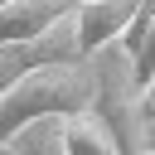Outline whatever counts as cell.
Listing matches in <instances>:
<instances>
[{
  "label": "cell",
  "instance_id": "6da1fadb",
  "mask_svg": "<svg viewBox=\"0 0 155 155\" xmlns=\"http://www.w3.org/2000/svg\"><path fill=\"white\" fill-rule=\"evenodd\" d=\"M102 68L92 58L78 63H39L0 97V145H15L34 121H63L73 111H97Z\"/></svg>",
  "mask_w": 155,
  "mask_h": 155
},
{
  "label": "cell",
  "instance_id": "7a4b0ae2",
  "mask_svg": "<svg viewBox=\"0 0 155 155\" xmlns=\"http://www.w3.org/2000/svg\"><path fill=\"white\" fill-rule=\"evenodd\" d=\"M140 0H78V48L82 58H97L102 48L121 44L136 24Z\"/></svg>",
  "mask_w": 155,
  "mask_h": 155
},
{
  "label": "cell",
  "instance_id": "3957f363",
  "mask_svg": "<svg viewBox=\"0 0 155 155\" xmlns=\"http://www.w3.org/2000/svg\"><path fill=\"white\" fill-rule=\"evenodd\" d=\"M78 0H5L0 5V48L5 44H29L44 39L58 19H68Z\"/></svg>",
  "mask_w": 155,
  "mask_h": 155
},
{
  "label": "cell",
  "instance_id": "277c9868",
  "mask_svg": "<svg viewBox=\"0 0 155 155\" xmlns=\"http://www.w3.org/2000/svg\"><path fill=\"white\" fill-rule=\"evenodd\" d=\"M58 140H63L68 155H121L111 126H107L97 111H73V116H63V121H58Z\"/></svg>",
  "mask_w": 155,
  "mask_h": 155
},
{
  "label": "cell",
  "instance_id": "5b68a950",
  "mask_svg": "<svg viewBox=\"0 0 155 155\" xmlns=\"http://www.w3.org/2000/svg\"><path fill=\"white\" fill-rule=\"evenodd\" d=\"M19 155H68L63 150V140H58V131L48 126V121H34L29 131H19Z\"/></svg>",
  "mask_w": 155,
  "mask_h": 155
},
{
  "label": "cell",
  "instance_id": "8992f818",
  "mask_svg": "<svg viewBox=\"0 0 155 155\" xmlns=\"http://www.w3.org/2000/svg\"><path fill=\"white\" fill-rule=\"evenodd\" d=\"M131 78H136V87H145L155 78V19L145 24V34H140V44L131 53Z\"/></svg>",
  "mask_w": 155,
  "mask_h": 155
},
{
  "label": "cell",
  "instance_id": "52a82bcc",
  "mask_svg": "<svg viewBox=\"0 0 155 155\" xmlns=\"http://www.w3.org/2000/svg\"><path fill=\"white\" fill-rule=\"evenodd\" d=\"M136 102H140V121H145V126H155V78L140 87V97H136Z\"/></svg>",
  "mask_w": 155,
  "mask_h": 155
},
{
  "label": "cell",
  "instance_id": "ba28073f",
  "mask_svg": "<svg viewBox=\"0 0 155 155\" xmlns=\"http://www.w3.org/2000/svg\"><path fill=\"white\" fill-rule=\"evenodd\" d=\"M140 155H155V145H150V150H140Z\"/></svg>",
  "mask_w": 155,
  "mask_h": 155
},
{
  "label": "cell",
  "instance_id": "9c48e42d",
  "mask_svg": "<svg viewBox=\"0 0 155 155\" xmlns=\"http://www.w3.org/2000/svg\"><path fill=\"white\" fill-rule=\"evenodd\" d=\"M0 155H10V145H0Z\"/></svg>",
  "mask_w": 155,
  "mask_h": 155
},
{
  "label": "cell",
  "instance_id": "30bf717a",
  "mask_svg": "<svg viewBox=\"0 0 155 155\" xmlns=\"http://www.w3.org/2000/svg\"><path fill=\"white\" fill-rule=\"evenodd\" d=\"M0 5H5V0H0Z\"/></svg>",
  "mask_w": 155,
  "mask_h": 155
}]
</instances>
